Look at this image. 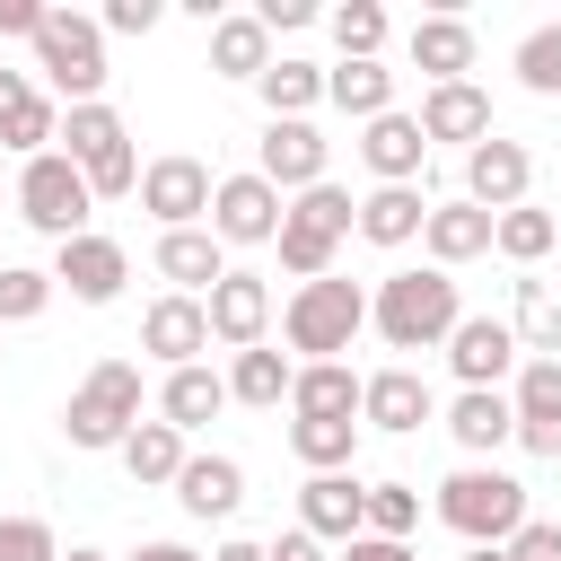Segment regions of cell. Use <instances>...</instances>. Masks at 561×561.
<instances>
[{
  "label": "cell",
  "instance_id": "obj_31",
  "mask_svg": "<svg viewBox=\"0 0 561 561\" xmlns=\"http://www.w3.org/2000/svg\"><path fill=\"white\" fill-rule=\"evenodd\" d=\"M114 456H123V473H131L140 491H175V473H184V456H193V447H184V430H167V421H140V430H131Z\"/></svg>",
  "mask_w": 561,
  "mask_h": 561
},
{
  "label": "cell",
  "instance_id": "obj_54",
  "mask_svg": "<svg viewBox=\"0 0 561 561\" xmlns=\"http://www.w3.org/2000/svg\"><path fill=\"white\" fill-rule=\"evenodd\" d=\"M465 561H508V552L500 543H465Z\"/></svg>",
  "mask_w": 561,
  "mask_h": 561
},
{
  "label": "cell",
  "instance_id": "obj_9",
  "mask_svg": "<svg viewBox=\"0 0 561 561\" xmlns=\"http://www.w3.org/2000/svg\"><path fill=\"white\" fill-rule=\"evenodd\" d=\"M280 210H289V202L245 167V175H219V184H210V219H202V228H210L219 245H272V237H280Z\"/></svg>",
  "mask_w": 561,
  "mask_h": 561
},
{
  "label": "cell",
  "instance_id": "obj_2",
  "mask_svg": "<svg viewBox=\"0 0 561 561\" xmlns=\"http://www.w3.org/2000/svg\"><path fill=\"white\" fill-rule=\"evenodd\" d=\"M359 333H368V289H359V280H342V272L298 280V289H289V307H280V342H289V351H307V359H342Z\"/></svg>",
  "mask_w": 561,
  "mask_h": 561
},
{
  "label": "cell",
  "instance_id": "obj_40",
  "mask_svg": "<svg viewBox=\"0 0 561 561\" xmlns=\"http://www.w3.org/2000/svg\"><path fill=\"white\" fill-rule=\"evenodd\" d=\"M53 140H61V114H53V96L35 88V96H26V105L0 123V149H18V158H44Z\"/></svg>",
  "mask_w": 561,
  "mask_h": 561
},
{
  "label": "cell",
  "instance_id": "obj_1",
  "mask_svg": "<svg viewBox=\"0 0 561 561\" xmlns=\"http://www.w3.org/2000/svg\"><path fill=\"white\" fill-rule=\"evenodd\" d=\"M456 316H465V298H456V272H438V263L386 272L377 298H368V324H377L386 351H438L456 333Z\"/></svg>",
  "mask_w": 561,
  "mask_h": 561
},
{
  "label": "cell",
  "instance_id": "obj_24",
  "mask_svg": "<svg viewBox=\"0 0 561 561\" xmlns=\"http://www.w3.org/2000/svg\"><path fill=\"white\" fill-rule=\"evenodd\" d=\"M175 500H184V517H237L245 508V465L237 456H184V473H175Z\"/></svg>",
  "mask_w": 561,
  "mask_h": 561
},
{
  "label": "cell",
  "instance_id": "obj_43",
  "mask_svg": "<svg viewBox=\"0 0 561 561\" xmlns=\"http://www.w3.org/2000/svg\"><path fill=\"white\" fill-rule=\"evenodd\" d=\"M289 210H298V219H316V228H333V237H351V219H359V202H351L333 175H324V184H307Z\"/></svg>",
  "mask_w": 561,
  "mask_h": 561
},
{
  "label": "cell",
  "instance_id": "obj_7",
  "mask_svg": "<svg viewBox=\"0 0 561 561\" xmlns=\"http://www.w3.org/2000/svg\"><path fill=\"white\" fill-rule=\"evenodd\" d=\"M88 210H96V193H88V175H79L61 149H44V158L18 167V219L44 228L53 245H61V237H88Z\"/></svg>",
  "mask_w": 561,
  "mask_h": 561
},
{
  "label": "cell",
  "instance_id": "obj_22",
  "mask_svg": "<svg viewBox=\"0 0 561 561\" xmlns=\"http://www.w3.org/2000/svg\"><path fill=\"white\" fill-rule=\"evenodd\" d=\"M412 123H421V140H465V149H473V140H491V96H482L473 79H447V88L421 96Z\"/></svg>",
  "mask_w": 561,
  "mask_h": 561
},
{
  "label": "cell",
  "instance_id": "obj_34",
  "mask_svg": "<svg viewBox=\"0 0 561 561\" xmlns=\"http://www.w3.org/2000/svg\"><path fill=\"white\" fill-rule=\"evenodd\" d=\"M254 88H263L272 123H307V114H316V96H324V70H316V61H298V53H280Z\"/></svg>",
  "mask_w": 561,
  "mask_h": 561
},
{
  "label": "cell",
  "instance_id": "obj_18",
  "mask_svg": "<svg viewBox=\"0 0 561 561\" xmlns=\"http://www.w3.org/2000/svg\"><path fill=\"white\" fill-rule=\"evenodd\" d=\"M359 517H368V482H359V473H307V491H298V526H307L316 543H351Z\"/></svg>",
  "mask_w": 561,
  "mask_h": 561
},
{
  "label": "cell",
  "instance_id": "obj_50",
  "mask_svg": "<svg viewBox=\"0 0 561 561\" xmlns=\"http://www.w3.org/2000/svg\"><path fill=\"white\" fill-rule=\"evenodd\" d=\"M35 26H44V0H0V35H26L35 44Z\"/></svg>",
  "mask_w": 561,
  "mask_h": 561
},
{
  "label": "cell",
  "instance_id": "obj_41",
  "mask_svg": "<svg viewBox=\"0 0 561 561\" xmlns=\"http://www.w3.org/2000/svg\"><path fill=\"white\" fill-rule=\"evenodd\" d=\"M53 307V272L35 263H0V324H35Z\"/></svg>",
  "mask_w": 561,
  "mask_h": 561
},
{
  "label": "cell",
  "instance_id": "obj_48",
  "mask_svg": "<svg viewBox=\"0 0 561 561\" xmlns=\"http://www.w3.org/2000/svg\"><path fill=\"white\" fill-rule=\"evenodd\" d=\"M333 561H421V552H412V543H386V535H351Z\"/></svg>",
  "mask_w": 561,
  "mask_h": 561
},
{
  "label": "cell",
  "instance_id": "obj_29",
  "mask_svg": "<svg viewBox=\"0 0 561 561\" xmlns=\"http://www.w3.org/2000/svg\"><path fill=\"white\" fill-rule=\"evenodd\" d=\"M508 333L526 359H561V289L552 280H508Z\"/></svg>",
  "mask_w": 561,
  "mask_h": 561
},
{
  "label": "cell",
  "instance_id": "obj_10",
  "mask_svg": "<svg viewBox=\"0 0 561 561\" xmlns=\"http://www.w3.org/2000/svg\"><path fill=\"white\" fill-rule=\"evenodd\" d=\"M123 280H131V254L114 245V237H61L53 245V289H70L79 307H114L123 298Z\"/></svg>",
  "mask_w": 561,
  "mask_h": 561
},
{
  "label": "cell",
  "instance_id": "obj_44",
  "mask_svg": "<svg viewBox=\"0 0 561 561\" xmlns=\"http://www.w3.org/2000/svg\"><path fill=\"white\" fill-rule=\"evenodd\" d=\"M0 561H61L44 517H0Z\"/></svg>",
  "mask_w": 561,
  "mask_h": 561
},
{
  "label": "cell",
  "instance_id": "obj_23",
  "mask_svg": "<svg viewBox=\"0 0 561 561\" xmlns=\"http://www.w3.org/2000/svg\"><path fill=\"white\" fill-rule=\"evenodd\" d=\"M289 421H359V377L342 359H298L289 377Z\"/></svg>",
  "mask_w": 561,
  "mask_h": 561
},
{
  "label": "cell",
  "instance_id": "obj_20",
  "mask_svg": "<svg viewBox=\"0 0 561 561\" xmlns=\"http://www.w3.org/2000/svg\"><path fill=\"white\" fill-rule=\"evenodd\" d=\"M149 263H158V280H175V298H210V280L228 272V245L210 228H167Z\"/></svg>",
  "mask_w": 561,
  "mask_h": 561
},
{
  "label": "cell",
  "instance_id": "obj_51",
  "mask_svg": "<svg viewBox=\"0 0 561 561\" xmlns=\"http://www.w3.org/2000/svg\"><path fill=\"white\" fill-rule=\"evenodd\" d=\"M26 96H35V79H26V70H0V123H9Z\"/></svg>",
  "mask_w": 561,
  "mask_h": 561
},
{
  "label": "cell",
  "instance_id": "obj_45",
  "mask_svg": "<svg viewBox=\"0 0 561 561\" xmlns=\"http://www.w3.org/2000/svg\"><path fill=\"white\" fill-rule=\"evenodd\" d=\"M500 552H508V561H561V526H552V517H526Z\"/></svg>",
  "mask_w": 561,
  "mask_h": 561
},
{
  "label": "cell",
  "instance_id": "obj_4",
  "mask_svg": "<svg viewBox=\"0 0 561 561\" xmlns=\"http://www.w3.org/2000/svg\"><path fill=\"white\" fill-rule=\"evenodd\" d=\"M438 526H456L465 543H508L526 526V482L500 465H456L438 482Z\"/></svg>",
  "mask_w": 561,
  "mask_h": 561
},
{
  "label": "cell",
  "instance_id": "obj_33",
  "mask_svg": "<svg viewBox=\"0 0 561 561\" xmlns=\"http://www.w3.org/2000/svg\"><path fill=\"white\" fill-rule=\"evenodd\" d=\"M324 96H333L342 114L377 123V114H394V70H386V61H333V70H324Z\"/></svg>",
  "mask_w": 561,
  "mask_h": 561
},
{
  "label": "cell",
  "instance_id": "obj_39",
  "mask_svg": "<svg viewBox=\"0 0 561 561\" xmlns=\"http://www.w3.org/2000/svg\"><path fill=\"white\" fill-rule=\"evenodd\" d=\"M333 44H342V61H377L386 53V9L377 0H342L333 9Z\"/></svg>",
  "mask_w": 561,
  "mask_h": 561
},
{
  "label": "cell",
  "instance_id": "obj_3",
  "mask_svg": "<svg viewBox=\"0 0 561 561\" xmlns=\"http://www.w3.org/2000/svg\"><path fill=\"white\" fill-rule=\"evenodd\" d=\"M79 175H88V193L96 202H123V193H140V149H131V131H123V114L96 96V105H70L61 114V140H53Z\"/></svg>",
  "mask_w": 561,
  "mask_h": 561
},
{
  "label": "cell",
  "instance_id": "obj_36",
  "mask_svg": "<svg viewBox=\"0 0 561 561\" xmlns=\"http://www.w3.org/2000/svg\"><path fill=\"white\" fill-rule=\"evenodd\" d=\"M289 456H298L307 473H351L359 421H289Z\"/></svg>",
  "mask_w": 561,
  "mask_h": 561
},
{
  "label": "cell",
  "instance_id": "obj_25",
  "mask_svg": "<svg viewBox=\"0 0 561 561\" xmlns=\"http://www.w3.org/2000/svg\"><path fill=\"white\" fill-rule=\"evenodd\" d=\"M219 412H228V377H219V368H202V359H193V368H167V386H158V421H167V430L193 438V430L219 421Z\"/></svg>",
  "mask_w": 561,
  "mask_h": 561
},
{
  "label": "cell",
  "instance_id": "obj_53",
  "mask_svg": "<svg viewBox=\"0 0 561 561\" xmlns=\"http://www.w3.org/2000/svg\"><path fill=\"white\" fill-rule=\"evenodd\" d=\"M210 561H263V543H245V535H228V543H219Z\"/></svg>",
  "mask_w": 561,
  "mask_h": 561
},
{
  "label": "cell",
  "instance_id": "obj_16",
  "mask_svg": "<svg viewBox=\"0 0 561 561\" xmlns=\"http://www.w3.org/2000/svg\"><path fill=\"white\" fill-rule=\"evenodd\" d=\"M421 421H438V394H430L421 368H377V377H359V430L412 438Z\"/></svg>",
  "mask_w": 561,
  "mask_h": 561
},
{
  "label": "cell",
  "instance_id": "obj_8",
  "mask_svg": "<svg viewBox=\"0 0 561 561\" xmlns=\"http://www.w3.org/2000/svg\"><path fill=\"white\" fill-rule=\"evenodd\" d=\"M210 184H219V175H210L202 158L167 149V158L140 167V210L158 219V237H167V228H202V219H210Z\"/></svg>",
  "mask_w": 561,
  "mask_h": 561
},
{
  "label": "cell",
  "instance_id": "obj_52",
  "mask_svg": "<svg viewBox=\"0 0 561 561\" xmlns=\"http://www.w3.org/2000/svg\"><path fill=\"white\" fill-rule=\"evenodd\" d=\"M131 561H202V552H193V543H140Z\"/></svg>",
  "mask_w": 561,
  "mask_h": 561
},
{
  "label": "cell",
  "instance_id": "obj_46",
  "mask_svg": "<svg viewBox=\"0 0 561 561\" xmlns=\"http://www.w3.org/2000/svg\"><path fill=\"white\" fill-rule=\"evenodd\" d=\"M158 18H167V0H105L96 26H105V35H149Z\"/></svg>",
  "mask_w": 561,
  "mask_h": 561
},
{
  "label": "cell",
  "instance_id": "obj_28",
  "mask_svg": "<svg viewBox=\"0 0 561 561\" xmlns=\"http://www.w3.org/2000/svg\"><path fill=\"white\" fill-rule=\"evenodd\" d=\"M421 245H430V263H438V272H456V263L491 254V210H473V202H430Z\"/></svg>",
  "mask_w": 561,
  "mask_h": 561
},
{
  "label": "cell",
  "instance_id": "obj_15",
  "mask_svg": "<svg viewBox=\"0 0 561 561\" xmlns=\"http://www.w3.org/2000/svg\"><path fill=\"white\" fill-rule=\"evenodd\" d=\"M447 351V368H456V386H500V377H517V333H508V316H456V333L438 342Z\"/></svg>",
  "mask_w": 561,
  "mask_h": 561
},
{
  "label": "cell",
  "instance_id": "obj_11",
  "mask_svg": "<svg viewBox=\"0 0 561 561\" xmlns=\"http://www.w3.org/2000/svg\"><path fill=\"white\" fill-rule=\"evenodd\" d=\"M526 184H535V149H526V140H500V131H491V140L465 149V202H473V210L500 219V210L526 202Z\"/></svg>",
  "mask_w": 561,
  "mask_h": 561
},
{
  "label": "cell",
  "instance_id": "obj_49",
  "mask_svg": "<svg viewBox=\"0 0 561 561\" xmlns=\"http://www.w3.org/2000/svg\"><path fill=\"white\" fill-rule=\"evenodd\" d=\"M254 18H263V35H289V26H307V18H316V0H263Z\"/></svg>",
  "mask_w": 561,
  "mask_h": 561
},
{
  "label": "cell",
  "instance_id": "obj_35",
  "mask_svg": "<svg viewBox=\"0 0 561 561\" xmlns=\"http://www.w3.org/2000/svg\"><path fill=\"white\" fill-rule=\"evenodd\" d=\"M272 245H280V272H289V280H324L333 254H342V237L316 228V219H298V210H280V237H272Z\"/></svg>",
  "mask_w": 561,
  "mask_h": 561
},
{
  "label": "cell",
  "instance_id": "obj_55",
  "mask_svg": "<svg viewBox=\"0 0 561 561\" xmlns=\"http://www.w3.org/2000/svg\"><path fill=\"white\" fill-rule=\"evenodd\" d=\"M61 561H105V552H88V543H70V552H61Z\"/></svg>",
  "mask_w": 561,
  "mask_h": 561
},
{
  "label": "cell",
  "instance_id": "obj_37",
  "mask_svg": "<svg viewBox=\"0 0 561 561\" xmlns=\"http://www.w3.org/2000/svg\"><path fill=\"white\" fill-rule=\"evenodd\" d=\"M491 245H500L508 263H543V254L561 245V219H552V210H535V202H517V210H500V219H491Z\"/></svg>",
  "mask_w": 561,
  "mask_h": 561
},
{
  "label": "cell",
  "instance_id": "obj_47",
  "mask_svg": "<svg viewBox=\"0 0 561 561\" xmlns=\"http://www.w3.org/2000/svg\"><path fill=\"white\" fill-rule=\"evenodd\" d=\"M263 561H333V552H324L307 526H289V535H272V543H263Z\"/></svg>",
  "mask_w": 561,
  "mask_h": 561
},
{
  "label": "cell",
  "instance_id": "obj_42",
  "mask_svg": "<svg viewBox=\"0 0 561 561\" xmlns=\"http://www.w3.org/2000/svg\"><path fill=\"white\" fill-rule=\"evenodd\" d=\"M517 79H526L535 96H561V18H552V26H535V35L517 44Z\"/></svg>",
  "mask_w": 561,
  "mask_h": 561
},
{
  "label": "cell",
  "instance_id": "obj_32",
  "mask_svg": "<svg viewBox=\"0 0 561 561\" xmlns=\"http://www.w3.org/2000/svg\"><path fill=\"white\" fill-rule=\"evenodd\" d=\"M289 377H298V359H280V351H237L228 359V403H245V412H280L289 403Z\"/></svg>",
  "mask_w": 561,
  "mask_h": 561
},
{
  "label": "cell",
  "instance_id": "obj_5",
  "mask_svg": "<svg viewBox=\"0 0 561 561\" xmlns=\"http://www.w3.org/2000/svg\"><path fill=\"white\" fill-rule=\"evenodd\" d=\"M131 430H140V368L131 359H96L61 403V438L70 447H123Z\"/></svg>",
  "mask_w": 561,
  "mask_h": 561
},
{
  "label": "cell",
  "instance_id": "obj_26",
  "mask_svg": "<svg viewBox=\"0 0 561 561\" xmlns=\"http://www.w3.org/2000/svg\"><path fill=\"white\" fill-rule=\"evenodd\" d=\"M210 70L219 79H263L272 70V35H263L254 9H219L210 18Z\"/></svg>",
  "mask_w": 561,
  "mask_h": 561
},
{
  "label": "cell",
  "instance_id": "obj_21",
  "mask_svg": "<svg viewBox=\"0 0 561 561\" xmlns=\"http://www.w3.org/2000/svg\"><path fill=\"white\" fill-rule=\"evenodd\" d=\"M447 438L482 465V456H500L508 438H517V421H508V386H465L456 403H447Z\"/></svg>",
  "mask_w": 561,
  "mask_h": 561
},
{
  "label": "cell",
  "instance_id": "obj_19",
  "mask_svg": "<svg viewBox=\"0 0 561 561\" xmlns=\"http://www.w3.org/2000/svg\"><path fill=\"white\" fill-rule=\"evenodd\" d=\"M359 158H368V175H377V184H421L430 140H421V123H412V114H377V123H359Z\"/></svg>",
  "mask_w": 561,
  "mask_h": 561
},
{
  "label": "cell",
  "instance_id": "obj_14",
  "mask_svg": "<svg viewBox=\"0 0 561 561\" xmlns=\"http://www.w3.org/2000/svg\"><path fill=\"white\" fill-rule=\"evenodd\" d=\"M202 316H210V342H228V351H254L263 333H272V289H263V272H219L210 280V298H202Z\"/></svg>",
  "mask_w": 561,
  "mask_h": 561
},
{
  "label": "cell",
  "instance_id": "obj_13",
  "mask_svg": "<svg viewBox=\"0 0 561 561\" xmlns=\"http://www.w3.org/2000/svg\"><path fill=\"white\" fill-rule=\"evenodd\" d=\"M324 131L316 123H263V140H254V175L289 202V193H307V184H324Z\"/></svg>",
  "mask_w": 561,
  "mask_h": 561
},
{
  "label": "cell",
  "instance_id": "obj_38",
  "mask_svg": "<svg viewBox=\"0 0 561 561\" xmlns=\"http://www.w3.org/2000/svg\"><path fill=\"white\" fill-rule=\"evenodd\" d=\"M412 526H421V491H412V482H368V517H359V535L412 543Z\"/></svg>",
  "mask_w": 561,
  "mask_h": 561
},
{
  "label": "cell",
  "instance_id": "obj_6",
  "mask_svg": "<svg viewBox=\"0 0 561 561\" xmlns=\"http://www.w3.org/2000/svg\"><path fill=\"white\" fill-rule=\"evenodd\" d=\"M35 70H44L70 105H96V88H105V26L79 18V9H44V26H35Z\"/></svg>",
  "mask_w": 561,
  "mask_h": 561
},
{
  "label": "cell",
  "instance_id": "obj_27",
  "mask_svg": "<svg viewBox=\"0 0 561 561\" xmlns=\"http://www.w3.org/2000/svg\"><path fill=\"white\" fill-rule=\"evenodd\" d=\"M351 228H359L368 245H412V237L430 228V193H421V184H377Z\"/></svg>",
  "mask_w": 561,
  "mask_h": 561
},
{
  "label": "cell",
  "instance_id": "obj_17",
  "mask_svg": "<svg viewBox=\"0 0 561 561\" xmlns=\"http://www.w3.org/2000/svg\"><path fill=\"white\" fill-rule=\"evenodd\" d=\"M140 351L149 359H167V368H193L202 351H210V316H202V298H149V316H140Z\"/></svg>",
  "mask_w": 561,
  "mask_h": 561
},
{
  "label": "cell",
  "instance_id": "obj_30",
  "mask_svg": "<svg viewBox=\"0 0 561 561\" xmlns=\"http://www.w3.org/2000/svg\"><path fill=\"white\" fill-rule=\"evenodd\" d=\"M412 70H430V88H447V79H465V70H473V26H465L456 9H438V18H421V26H412Z\"/></svg>",
  "mask_w": 561,
  "mask_h": 561
},
{
  "label": "cell",
  "instance_id": "obj_12",
  "mask_svg": "<svg viewBox=\"0 0 561 561\" xmlns=\"http://www.w3.org/2000/svg\"><path fill=\"white\" fill-rule=\"evenodd\" d=\"M508 421H517V447L526 456H561V359H517Z\"/></svg>",
  "mask_w": 561,
  "mask_h": 561
}]
</instances>
